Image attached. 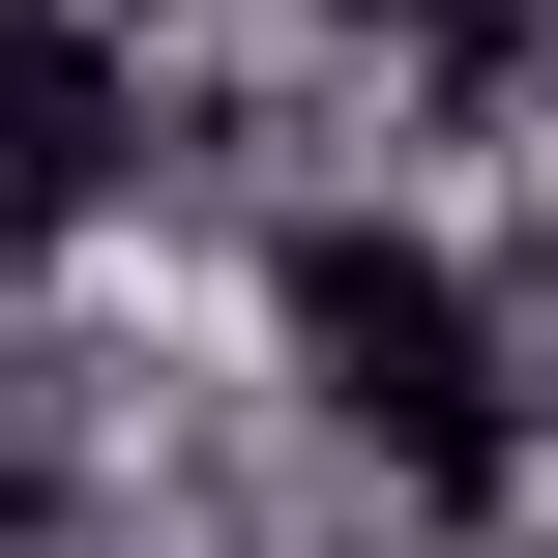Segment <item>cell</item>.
Instances as JSON below:
<instances>
[{"label": "cell", "mask_w": 558, "mask_h": 558, "mask_svg": "<svg viewBox=\"0 0 558 558\" xmlns=\"http://www.w3.org/2000/svg\"><path fill=\"white\" fill-rule=\"evenodd\" d=\"M265 383H294V441H324L412 558L500 530V500L558 471L530 324H500V265H471L441 206H294V235H265Z\"/></svg>", "instance_id": "cell-1"}, {"label": "cell", "mask_w": 558, "mask_h": 558, "mask_svg": "<svg viewBox=\"0 0 558 558\" xmlns=\"http://www.w3.org/2000/svg\"><path fill=\"white\" fill-rule=\"evenodd\" d=\"M118 206H147V29L118 0H0V294L59 235H118Z\"/></svg>", "instance_id": "cell-2"}, {"label": "cell", "mask_w": 558, "mask_h": 558, "mask_svg": "<svg viewBox=\"0 0 558 558\" xmlns=\"http://www.w3.org/2000/svg\"><path fill=\"white\" fill-rule=\"evenodd\" d=\"M0 500H29V324H0Z\"/></svg>", "instance_id": "cell-3"}, {"label": "cell", "mask_w": 558, "mask_h": 558, "mask_svg": "<svg viewBox=\"0 0 558 558\" xmlns=\"http://www.w3.org/2000/svg\"><path fill=\"white\" fill-rule=\"evenodd\" d=\"M353 558H412V530H353Z\"/></svg>", "instance_id": "cell-4"}]
</instances>
